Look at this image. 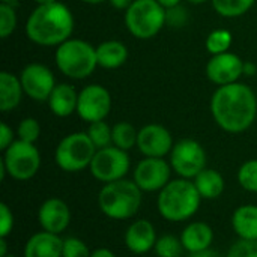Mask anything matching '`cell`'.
Masks as SVG:
<instances>
[{
    "instance_id": "cell-26",
    "label": "cell",
    "mask_w": 257,
    "mask_h": 257,
    "mask_svg": "<svg viewBox=\"0 0 257 257\" xmlns=\"http://www.w3.org/2000/svg\"><path fill=\"white\" fill-rule=\"evenodd\" d=\"M139 131L130 122H117L113 125V145L123 151H131L137 146Z\"/></svg>"
},
{
    "instance_id": "cell-1",
    "label": "cell",
    "mask_w": 257,
    "mask_h": 257,
    "mask_svg": "<svg viewBox=\"0 0 257 257\" xmlns=\"http://www.w3.org/2000/svg\"><path fill=\"white\" fill-rule=\"evenodd\" d=\"M211 114L223 131L241 134L256 120V93L250 86L239 81L218 86L211 98Z\"/></svg>"
},
{
    "instance_id": "cell-12",
    "label": "cell",
    "mask_w": 257,
    "mask_h": 257,
    "mask_svg": "<svg viewBox=\"0 0 257 257\" xmlns=\"http://www.w3.org/2000/svg\"><path fill=\"white\" fill-rule=\"evenodd\" d=\"M111 110V95L101 84H89L78 92L77 114L81 120L93 123L105 120Z\"/></svg>"
},
{
    "instance_id": "cell-10",
    "label": "cell",
    "mask_w": 257,
    "mask_h": 257,
    "mask_svg": "<svg viewBox=\"0 0 257 257\" xmlns=\"http://www.w3.org/2000/svg\"><path fill=\"white\" fill-rule=\"evenodd\" d=\"M206 151L194 139H182L175 143L169 163L172 170L184 179H194L202 170L206 169Z\"/></svg>"
},
{
    "instance_id": "cell-22",
    "label": "cell",
    "mask_w": 257,
    "mask_h": 257,
    "mask_svg": "<svg viewBox=\"0 0 257 257\" xmlns=\"http://www.w3.org/2000/svg\"><path fill=\"white\" fill-rule=\"evenodd\" d=\"M23 86L20 81V77L2 71L0 72V110L3 113L15 110L23 98Z\"/></svg>"
},
{
    "instance_id": "cell-6",
    "label": "cell",
    "mask_w": 257,
    "mask_h": 257,
    "mask_svg": "<svg viewBox=\"0 0 257 257\" xmlns=\"http://www.w3.org/2000/svg\"><path fill=\"white\" fill-rule=\"evenodd\" d=\"M96 151L87 133H71L57 143L54 163L66 173H78L89 169Z\"/></svg>"
},
{
    "instance_id": "cell-14",
    "label": "cell",
    "mask_w": 257,
    "mask_h": 257,
    "mask_svg": "<svg viewBox=\"0 0 257 257\" xmlns=\"http://www.w3.org/2000/svg\"><path fill=\"white\" fill-rule=\"evenodd\" d=\"M175 146L170 131L160 123H148L139 130L137 149L143 157L166 158Z\"/></svg>"
},
{
    "instance_id": "cell-3",
    "label": "cell",
    "mask_w": 257,
    "mask_h": 257,
    "mask_svg": "<svg viewBox=\"0 0 257 257\" xmlns=\"http://www.w3.org/2000/svg\"><path fill=\"white\" fill-rule=\"evenodd\" d=\"M202 196L199 194L191 179H172L157 197V209L160 215L170 223H184L191 220L200 205Z\"/></svg>"
},
{
    "instance_id": "cell-42",
    "label": "cell",
    "mask_w": 257,
    "mask_h": 257,
    "mask_svg": "<svg viewBox=\"0 0 257 257\" xmlns=\"http://www.w3.org/2000/svg\"><path fill=\"white\" fill-rule=\"evenodd\" d=\"M8 254V238H0V257H6Z\"/></svg>"
},
{
    "instance_id": "cell-16",
    "label": "cell",
    "mask_w": 257,
    "mask_h": 257,
    "mask_svg": "<svg viewBox=\"0 0 257 257\" xmlns=\"http://www.w3.org/2000/svg\"><path fill=\"white\" fill-rule=\"evenodd\" d=\"M72 214L68 203L59 197L45 199L38 209V223L42 230L62 235L71 224Z\"/></svg>"
},
{
    "instance_id": "cell-30",
    "label": "cell",
    "mask_w": 257,
    "mask_h": 257,
    "mask_svg": "<svg viewBox=\"0 0 257 257\" xmlns=\"http://www.w3.org/2000/svg\"><path fill=\"white\" fill-rule=\"evenodd\" d=\"M238 184L242 190L257 194V158L248 160L241 164L236 175Z\"/></svg>"
},
{
    "instance_id": "cell-9",
    "label": "cell",
    "mask_w": 257,
    "mask_h": 257,
    "mask_svg": "<svg viewBox=\"0 0 257 257\" xmlns=\"http://www.w3.org/2000/svg\"><path fill=\"white\" fill-rule=\"evenodd\" d=\"M130 170L131 158L128 152L116 148L114 145L98 149L89 166L90 175L102 184L125 179Z\"/></svg>"
},
{
    "instance_id": "cell-15",
    "label": "cell",
    "mask_w": 257,
    "mask_h": 257,
    "mask_svg": "<svg viewBox=\"0 0 257 257\" xmlns=\"http://www.w3.org/2000/svg\"><path fill=\"white\" fill-rule=\"evenodd\" d=\"M244 75V60L230 51L214 54L206 63V77L218 86H226L239 81Z\"/></svg>"
},
{
    "instance_id": "cell-11",
    "label": "cell",
    "mask_w": 257,
    "mask_h": 257,
    "mask_svg": "<svg viewBox=\"0 0 257 257\" xmlns=\"http://www.w3.org/2000/svg\"><path fill=\"white\" fill-rule=\"evenodd\" d=\"M172 166L166 158L145 157L133 170V181L143 193H160L172 181Z\"/></svg>"
},
{
    "instance_id": "cell-31",
    "label": "cell",
    "mask_w": 257,
    "mask_h": 257,
    "mask_svg": "<svg viewBox=\"0 0 257 257\" xmlns=\"http://www.w3.org/2000/svg\"><path fill=\"white\" fill-rule=\"evenodd\" d=\"M17 24H18V18L14 5L0 3V38L2 39L9 38L15 32Z\"/></svg>"
},
{
    "instance_id": "cell-45",
    "label": "cell",
    "mask_w": 257,
    "mask_h": 257,
    "mask_svg": "<svg viewBox=\"0 0 257 257\" xmlns=\"http://www.w3.org/2000/svg\"><path fill=\"white\" fill-rule=\"evenodd\" d=\"M36 5H48V3H54V2H59V0H33Z\"/></svg>"
},
{
    "instance_id": "cell-25",
    "label": "cell",
    "mask_w": 257,
    "mask_h": 257,
    "mask_svg": "<svg viewBox=\"0 0 257 257\" xmlns=\"http://www.w3.org/2000/svg\"><path fill=\"white\" fill-rule=\"evenodd\" d=\"M256 0H211L215 12L224 18H238L247 14Z\"/></svg>"
},
{
    "instance_id": "cell-39",
    "label": "cell",
    "mask_w": 257,
    "mask_h": 257,
    "mask_svg": "<svg viewBox=\"0 0 257 257\" xmlns=\"http://www.w3.org/2000/svg\"><path fill=\"white\" fill-rule=\"evenodd\" d=\"M90 257H116V254H114L111 250L105 248V247H99V248L92 250V254H90Z\"/></svg>"
},
{
    "instance_id": "cell-27",
    "label": "cell",
    "mask_w": 257,
    "mask_h": 257,
    "mask_svg": "<svg viewBox=\"0 0 257 257\" xmlns=\"http://www.w3.org/2000/svg\"><path fill=\"white\" fill-rule=\"evenodd\" d=\"M184 251L185 250L181 242V238L173 233L160 235L154 248L157 257H181Z\"/></svg>"
},
{
    "instance_id": "cell-34",
    "label": "cell",
    "mask_w": 257,
    "mask_h": 257,
    "mask_svg": "<svg viewBox=\"0 0 257 257\" xmlns=\"http://www.w3.org/2000/svg\"><path fill=\"white\" fill-rule=\"evenodd\" d=\"M188 18H190V15H188L187 8H184L181 5L166 9V24L170 27H175V29L184 27L188 23Z\"/></svg>"
},
{
    "instance_id": "cell-8",
    "label": "cell",
    "mask_w": 257,
    "mask_h": 257,
    "mask_svg": "<svg viewBox=\"0 0 257 257\" xmlns=\"http://www.w3.org/2000/svg\"><path fill=\"white\" fill-rule=\"evenodd\" d=\"M0 163L5 166L9 178L18 182L33 179L41 169V154L35 143L15 140L6 151Z\"/></svg>"
},
{
    "instance_id": "cell-7",
    "label": "cell",
    "mask_w": 257,
    "mask_h": 257,
    "mask_svg": "<svg viewBox=\"0 0 257 257\" xmlns=\"http://www.w3.org/2000/svg\"><path fill=\"white\" fill-rule=\"evenodd\" d=\"M125 26L137 39H152L166 26V8L157 0H134L125 11Z\"/></svg>"
},
{
    "instance_id": "cell-4",
    "label": "cell",
    "mask_w": 257,
    "mask_h": 257,
    "mask_svg": "<svg viewBox=\"0 0 257 257\" xmlns=\"http://www.w3.org/2000/svg\"><path fill=\"white\" fill-rule=\"evenodd\" d=\"M143 203V191L133 179H120L104 187L98 193L99 211L110 220L125 221L136 217Z\"/></svg>"
},
{
    "instance_id": "cell-38",
    "label": "cell",
    "mask_w": 257,
    "mask_h": 257,
    "mask_svg": "<svg viewBox=\"0 0 257 257\" xmlns=\"http://www.w3.org/2000/svg\"><path fill=\"white\" fill-rule=\"evenodd\" d=\"M108 2H110V5H111L114 9H117V11H126V9L133 5L134 0H108Z\"/></svg>"
},
{
    "instance_id": "cell-36",
    "label": "cell",
    "mask_w": 257,
    "mask_h": 257,
    "mask_svg": "<svg viewBox=\"0 0 257 257\" xmlns=\"http://www.w3.org/2000/svg\"><path fill=\"white\" fill-rule=\"evenodd\" d=\"M15 218L12 209L6 203H0V238H8L14 230Z\"/></svg>"
},
{
    "instance_id": "cell-21",
    "label": "cell",
    "mask_w": 257,
    "mask_h": 257,
    "mask_svg": "<svg viewBox=\"0 0 257 257\" xmlns=\"http://www.w3.org/2000/svg\"><path fill=\"white\" fill-rule=\"evenodd\" d=\"M232 229L238 239L257 242V205H241L232 214Z\"/></svg>"
},
{
    "instance_id": "cell-47",
    "label": "cell",
    "mask_w": 257,
    "mask_h": 257,
    "mask_svg": "<svg viewBox=\"0 0 257 257\" xmlns=\"http://www.w3.org/2000/svg\"><path fill=\"white\" fill-rule=\"evenodd\" d=\"M18 0H2V3H9V5H14V3H17Z\"/></svg>"
},
{
    "instance_id": "cell-19",
    "label": "cell",
    "mask_w": 257,
    "mask_h": 257,
    "mask_svg": "<svg viewBox=\"0 0 257 257\" xmlns=\"http://www.w3.org/2000/svg\"><path fill=\"white\" fill-rule=\"evenodd\" d=\"M181 242L184 250L191 254L197 251H203L212 247L214 244V230L205 221H193L188 223L181 232Z\"/></svg>"
},
{
    "instance_id": "cell-46",
    "label": "cell",
    "mask_w": 257,
    "mask_h": 257,
    "mask_svg": "<svg viewBox=\"0 0 257 257\" xmlns=\"http://www.w3.org/2000/svg\"><path fill=\"white\" fill-rule=\"evenodd\" d=\"M190 3H193V5H203V3H206V2H211V0H188Z\"/></svg>"
},
{
    "instance_id": "cell-17",
    "label": "cell",
    "mask_w": 257,
    "mask_h": 257,
    "mask_svg": "<svg viewBox=\"0 0 257 257\" xmlns=\"http://www.w3.org/2000/svg\"><path fill=\"white\" fill-rule=\"evenodd\" d=\"M157 229L152 221L146 218L134 220L125 230L123 242L130 253L142 256L154 251L157 244Z\"/></svg>"
},
{
    "instance_id": "cell-18",
    "label": "cell",
    "mask_w": 257,
    "mask_h": 257,
    "mask_svg": "<svg viewBox=\"0 0 257 257\" xmlns=\"http://www.w3.org/2000/svg\"><path fill=\"white\" fill-rule=\"evenodd\" d=\"M63 239L45 230L33 233L23 250V257H62Z\"/></svg>"
},
{
    "instance_id": "cell-33",
    "label": "cell",
    "mask_w": 257,
    "mask_h": 257,
    "mask_svg": "<svg viewBox=\"0 0 257 257\" xmlns=\"http://www.w3.org/2000/svg\"><path fill=\"white\" fill-rule=\"evenodd\" d=\"M90 254L92 251L83 239L77 236H68L63 239L62 257H90Z\"/></svg>"
},
{
    "instance_id": "cell-37",
    "label": "cell",
    "mask_w": 257,
    "mask_h": 257,
    "mask_svg": "<svg viewBox=\"0 0 257 257\" xmlns=\"http://www.w3.org/2000/svg\"><path fill=\"white\" fill-rule=\"evenodd\" d=\"M15 140H17V139H15L14 130H12L8 123L2 122V123H0V151H2V152L6 151Z\"/></svg>"
},
{
    "instance_id": "cell-5",
    "label": "cell",
    "mask_w": 257,
    "mask_h": 257,
    "mask_svg": "<svg viewBox=\"0 0 257 257\" xmlns=\"http://www.w3.org/2000/svg\"><path fill=\"white\" fill-rule=\"evenodd\" d=\"M54 60L57 69L74 80H83L93 74L98 66L96 47L83 39L69 38L56 48Z\"/></svg>"
},
{
    "instance_id": "cell-23",
    "label": "cell",
    "mask_w": 257,
    "mask_h": 257,
    "mask_svg": "<svg viewBox=\"0 0 257 257\" xmlns=\"http://www.w3.org/2000/svg\"><path fill=\"white\" fill-rule=\"evenodd\" d=\"M98 66L104 69H117L128 60V48L120 41H104L96 47Z\"/></svg>"
},
{
    "instance_id": "cell-40",
    "label": "cell",
    "mask_w": 257,
    "mask_h": 257,
    "mask_svg": "<svg viewBox=\"0 0 257 257\" xmlns=\"http://www.w3.org/2000/svg\"><path fill=\"white\" fill-rule=\"evenodd\" d=\"M188 257H221V254L212 248L203 250V251H197V253H191Z\"/></svg>"
},
{
    "instance_id": "cell-2",
    "label": "cell",
    "mask_w": 257,
    "mask_h": 257,
    "mask_svg": "<svg viewBox=\"0 0 257 257\" xmlns=\"http://www.w3.org/2000/svg\"><path fill=\"white\" fill-rule=\"evenodd\" d=\"M74 32V15L60 2L38 5L26 21L27 38L41 47H59Z\"/></svg>"
},
{
    "instance_id": "cell-41",
    "label": "cell",
    "mask_w": 257,
    "mask_h": 257,
    "mask_svg": "<svg viewBox=\"0 0 257 257\" xmlns=\"http://www.w3.org/2000/svg\"><path fill=\"white\" fill-rule=\"evenodd\" d=\"M256 71V65H253L250 62H244V75H254Z\"/></svg>"
},
{
    "instance_id": "cell-48",
    "label": "cell",
    "mask_w": 257,
    "mask_h": 257,
    "mask_svg": "<svg viewBox=\"0 0 257 257\" xmlns=\"http://www.w3.org/2000/svg\"><path fill=\"white\" fill-rule=\"evenodd\" d=\"M6 257H15V256H14L12 253H9V254H8V256H6Z\"/></svg>"
},
{
    "instance_id": "cell-43",
    "label": "cell",
    "mask_w": 257,
    "mask_h": 257,
    "mask_svg": "<svg viewBox=\"0 0 257 257\" xmlns=\"http://www.w3.org/2000/svg\"><path fill=\"white\" fill-rule=\"evenodd\" d=\"M161 6H164L166 9H169V8H173V6H178V5H181V0H157Z\"/></svg>"
},
{
    "instance_id": "cell-20",
    "label": "cell",
    "mask_w": 257,
    "mask_h": 257,
    "mask_svg": "<svg viewBox=\"0 0 257 257\" xmlns=\"http://www.w3.org/2000/svg\"><path fill=\"white\" fill-rule=\"evenodd\" d=\"M78 92L72 84L60 83L56 84L54 90L48 98V107L51 113L57 117H68L72 113H77Z\"/></svg>"
},
{
    "instance_id": "cell-24",
    "label": "cell",
    "mask_w": 257,
    "mask_h": 257,
    "mask_svg": "<svg viewBox=\"0 0 257 257\" xmlns=\"http://www.w3.org/2000/svg\"><path fill=\"white\" fill-rule=\"evenodd\" d=\"M199 194L203 200H215L218 199L226 188V181L223 175L215 169H205L193 179Z\"/></svg>"
},
{
    "instance_id": "cell-28",
    "label": "cell",
    "mask_w": 257,
    "mask_h": 257,
    "mask_svg": "<svg viewBox=\"0 0 257 257\" xmlns=\"http://www.w3.org/2000/svg\"><path fill=\"white\" fill-rule=\"evenodd\" d=\"M86 133L96 149H102L113 145V126H110L105 120L89 123Z\"/></svg>"
},
{
    "instance_id": "cell-32",
    "label": "cell",
    "mask_w": 257,
    "mask_h": 257,
    "mask_svg": "<svg viewBox=\"0 0 257 257\" xmlns=\"http://www.w3.org/2000/svg\"><path fill=\"white\" fill-rule=\"evenodd\" d=\"M41 136V125L35 117H24L20 120L17 126V139L27 142V143H36Z\"/></svg>"
},
{
    "instance_id": "cell-29",
    "label": "cell",
    "mask_w": 257,
    "mask_h": 257,
    "mask_svg": "<svg viewBox=\"0 0 257 257\" xmlns=\"http://www.w3.org/2000/svg\"><path fill=\"white\" fill-rule=\"evenodd\" d=\"M232 33L226 29H215L212 30L208 38H206V50L214 56V54H221L229 51L230 45H232Z\"/></svg>"
},
{
    "instance_id": "cell-35",
    "label": "cell",
    "mask_w": 257,
    "mask_h": 257,
    "mask_svg": "<svg viewBox=\"0 0 257 257\" xmlns=\"http://www.w3.org/2000/svg\"><path fill=\"white\" fill-rule=\"evenodd\" d=\"M226 257H257V242L238 239L235 244H232Z\"/></svg>"
},
{
    "instance_id": "cell-44",
    "label": "cell",
    "mask_w": 257,
    "mask_h": 257,
    "mask_svg": "<svg viewBox=\"0 0 257 257\" xmlns=\"http://www.w3.org/2000/svg\"><path fill=\"white\" fill-rule=\"evenodd\" d=\"M80 2L87 3V5H101V3H104V2H107V0H80Z\"/></svg>"
},
{
    "instance_id": "cell-13",
    "label": "cell",
    "mask_w": 257,
    "mask_h": 257,
    "mask_svg": "<svg viewBox=\"0 0 257 257\" xmlns=\"http://www.w3.org/2000/svg\"><path fill=\"white\" fill-rule=\"evenodd\" d=\"M20 81L24 93L33 101H48L56 87L53 71L42 63H29L20 74Z\"/></svg>"
}]
</instances>
